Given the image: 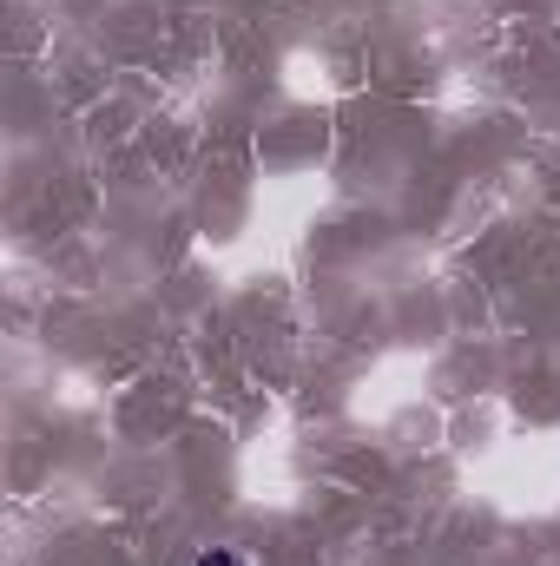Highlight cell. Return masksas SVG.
<instances>
[{
    "label": "cell",
    "instance_id": "obj_1",
    "mask_svg": "<svg viewBox=\"0 0 560 566\" xmlns=\"http://www.w3.org/2000/svg\"><path fill=\"white\" fill-rule=\"evenodd\" d=\"M198 566H245L231 547H211V554H198Z\"/></svg>",
    "mask_w": 560,
    "mask_h": 566
}]
</instances>
